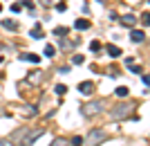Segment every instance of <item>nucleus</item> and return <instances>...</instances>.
<instances>
[{
	"label": "nucleus",
	"instance_id": "obj_1",
	"mask_svg": "<svg viewBox=\"0 0 150 146\" xmlns=\"http://www.w3.org/2000/svg\"><path fill=\"white\" fill-rule=\"evenodd\" d=\"M103 108H105V99H96V101H90L88 106H83V115H85V117H92V115L101 113Z\"/></svg>",
	"mask_w": 150,
	"mask_h": 146
},
{
	"label": "nucleus",
	"instance_id": "obj_2",
	"mask_svg": "<svg viewBox=\"0 0 150 146\" xmlns=\"http://www.w3.org/2000/svg\"><path fill=\"white\" fill-rule=\"evenodd\" d=\"M88 146H99L101 142H105V130H101V128H94L88 133Z\"/></svg>",
	"mask_w": 150,
	"mask_h": 146
},
{
	"label": "nucleus",
	"instance_id": "obj_3",
	"mask_svg": "<svg viewBox=\"0 0 150 146\" xmlns=\"http://www.w3.org/2000/svg\"><path fill=\"white\" fill-rule=\"evenodd\" d=\"M132 108L134 106H130V103H123V106H117V108H112V119H123V117H128V115L132 113Z\"/></svg>",
	"mask_w": 150,
	"mask_h": 146
},
{
	"label": "nucleus",
	"instance_id": "obj_4",
	"mask_svg": "<svg viewBox=\"0 0 150 146\" xmlns=\"http://www.w3.org/2000/svg\"><path fill=\"white\" fill-rule=\"evenodd\" d=\"M43 133H45L43 128H36V130H31V133L27 135L25 140H20V144H23V146H31V144H34V142H36V140H38V137H40Z\"/></svg>",
	"mask_w": 150,
	"mask_h": 146
},
{
	"label": "nucleus",
	"instance_id": "obj_5",
	"mask_svg": "<svg viewBox=\"0 0 150 146\" xmlns=\"http://www.w3.org/2000/svg\"><path fill=\"white\" fill-rule=\"evenodd\" d=\"M130 38H132V43H144V41H146V32H141V29H132Z\"/></svg>",
	"mask_w": 150,
	"mask_h": 146
},
{
	"label": "nucleus",
	"instance_id": "obj_6",
	"mask_svg": "<svg viewBox=\"0 0 150 146\" xmlns=\"http://www.w3.org/2000/svg\"><path fill=\"white\" fill-rule=\"evenodd\" d=\"M79 90H81L83 95H92L94 92V83L92 81H83V83H79Z\"/></svg>",
	"mask_w": 150,
	"mask_h": 146
},
{
	"label": "nucleus",
	"instance_id": "obj_7",
	"mask_svg": "<svg viewBox=\"0 0 150 146\" xmlns=\"http://www.w3.org/2000/svg\"><path fill=\"white\" fill-rule=\"evenodd\" d=\"M29 36H31V38H36V41H38V38H43V27H40V23H36V25L31 27Z\"/></svg>",
	"mask_w": 150,
	"mask_h": 146
},
{
	"label": "nucleus",
	"instance_id": "obj_8",
	"mask_svg": "<svg viewBox=\"0 0 150 146\" xmlns=\"http://www.w3.org/2000/svg\"><path fill=\"white\" fill-rule=\"evenodd\" d=\"M121 23H123L125 27H134V25H137V18H134L132 14H125L123 18H121Z\"/></svg>",
	"mask_w": 150,
	"mask_h": 146
},
{
	"label": "nucleus",
	"instance_id": "obj_9",
	"mask_svg": "<svg viewBox=\"0 0 150 146\" xmlns=\"http://www.w3.org/2000/svg\"><path fill=\"white\" fill-rule=\"evenodd\" d=\"M2 27H5V29H9V32H16V29H18V23H16V20L5 18V20H2Z\"/></svg>",
	"mask_w": 150,
	"mask_h": 146
},
{
	"label": "nucleus",
	"instance_id": "obj_10",
	"mask_svg": "<svg viewBox=\"0 0 150 146\" xmlns=\"http://www.w3.org/2000/svg\"><path fill=\"white\" fill-rule=\"evenodd\" d=\"M105 52L110 54L112 58H117V56H121V50L117 47V45H105Z\"/></svg>",
	"mask_w": 150,
	"mask_h": 146
},
{
	"label": "nucleus",
	"instance_id": "obj_11",
	"mask_svg": "<svg viewBox=\"0 0 150 146\" xmlns=\"http://www.w3.org/2000/svg\"><path fill=\"white\" fill-rule=\"evenodd\" d=\"M20 58H23V61H29V63H38V61H40L38 54H20Z\"/></svg>",
	"mask_w": 150,
	"mask_h": 146
},
{
	"label": "nucleus",
	"instance_id": "obj_12",
	"mask_svg": "<svg viewBox=\"0 0 150 146\" xmlns=\"http://www.w3.org/2000/svg\"><path fill=\"white\" fill-rule=\"evenodd\" d=\"M74 27L83 32V29H88V27H90V20H85V18H79V20L74 23Z\"/></svg>",
	"mask_w": 150,
	"mask_h": 146
},
{
	"label": "nucleus",
	"instance_id": "obj_13",
	"mask_svg": "<svg viewBox=\"0 0 150 146\" xmlns=\"http://www.w3.org/2000/svg\"><path fill=\"white\" fill-rule=\"evenodd\" d=\"M45 56H56V47H54V45H47V47H45Z\"/></svg>",
	"mask_w": 150,
	"mask_h": 146
},
{
	"label": "nucleus",
	"instance_id": "obj_14",
	"mask_svg": "<svg viewBox=\"0 0 150 146\" xmlns=\"http://www.w3.org/2000/svg\"><path fill=\"white\" fill-rule=\"evenodd\" d=\"M128 92H130V90L125 88V85H119V88H117V97H128Z\"/></svg>",
	"mask_w": 150,
	"mask_h": 146
},
{
	"label": "nucleus",
	"instance_id": "obj_15",
	"mask_svg": "<svg viewBox=\"0 0 150 146\" xmlns=\"http://www.w3.org/2000/svg\"><path fill=\"white\" fill-rule=\"evenodd\" d=\"M67 32H69L67 27H56V29H54V36H65Z\"/></svg>",
	"mask_w": 150,
	"mask_h": 146
},
{
	"label": "nucleus",
	"instance_id": "obj_16",
	"mask_svg": "<svg viewBox=\"0 0 150 146\" xmlns=\"http://www.w3.org/2000/svg\"><path fill=\"white\" fill-rule=\"evenodd\" d=\"M20 5H23V7H25V9H29V11L34 14V2H31V0H23Z\"/></svg>",
	"mask_w": 150,
	"mask_h": 146
},
{
	"label": "nucleus",
	"instance_id": "obj_17",
	"mask_svg": "<svg viewBox=\"0 0 150 146\" xmlns=\"http://www.w3.org/2000/svg\"><path fill=\"white\" fill-rule=\"evenodd\" d=\"M83 61H85V56H83V54H74V58H72V63H76V65H81Z\"/></svg>",
	"mask_w": 150,
	"mask_h": 146
},
{
	"label": "nucleus",
	"instance_id": "obj_18",
	"mask_svg": "<svg viewBox=\"0 0 150 146\" xmlns=\"http://www.w3.org/2000/svg\"><path fill=\"white\" fill-rule=\"evenodd\" d=\"M54 92H56V95H65V92H67V88H65L63 83H58L56 88H54Z\"/></svg>",
	"mask_w": 150,
	"mask_h": 146
},
{
	"label": "nucleus",
	"instance_id": "obj_19",
	"mask_svg": "<svg viewBox=\"0 0 150 146\" xmlns=\"http://www.w3.org/2000/svg\"><path fill=\"white\" fill-rule=\"evenodd\" d=\"M90 50H92V52H99L101 50V43H99V41H92V43H90Z\"/></svg>",
	"mask_w": 150,
	"mask_h": 146
},
{
	"label": "nucleus",
	"instance_id": "obj_20",
	"mask_svg": "<svg viewBox=\"0 0 150 146\" xmlns=\"http://www.w3.org/2000/svg\"><path fill=\"white\" fill-rule=\"evenodd\" d=\"M72 146H83V137H79V135L72 137Z\"/></svg>",
	"mask_w": 150,
	"mask_h": 146
},
{
	"label": "nucleus",
	"instance_id": "obj_21",
	"mask_svg": "<svg viewBox=\"0 0 150 146\" xmlns=\"http://www.w3.org/2000/svg\"><path fill=\"white\" fill-rule=\"evenodd\" d=\"M40 70H36V74H29V81H40Z\"/></svg>",
	"mask_w": 150,
	"mask_h": 146
},
{
	"label": "nucleus",
	"instance_id": "obj_22",
	"mask_svg": "<svg viewBox=\"0 0 150 146\" xmlns=\"http://www.w3.org/2000/svg\"><path fill=\"white\" fill-rule=\"evenodd\" d=\"M128 68H130V70L134 72V74H141V72H144L141 68H139V65H134V63H132V65H128Z\"/></svg>",
	"mask_w": 150,
	"mask_h": 146
},
{
	"label": "nucleus",
	"instance_id": "obj_23",
	"mask_svg": "<svg viewBox=\"0 0 150 146\" xmlns=\"http://www.w3.org/2000/svg\"><path fill=\"white\" fill-rule=\"evenodd\" d=\"M20 9H23V5H20V2H13V5H11V11H13V14H18Z\"/></svg>",
	"mask_w": 150,
	"mask_h": 146
},
{
	"label": "nucleus",
	"instance_id": "obj_24",
	"mask_svg": "<svg viewBox=\"0 0 150 146\" xmlns=\"http://www.w3.org/2000/svg\"><path fill=\"white\" fill-rule=\"evenodd\" d=\"M65 9H67V5H65V2H58V5H56V11H65Z\"/></svg>",
	"mask_w": 150,
	"mask_h": 146
},
{
	"label": "nucleus",
	"instance_id": "obj_25",
	"mask_svg": "<svg viewBox=\"0 0 150 146\" xmlns=\"http://www.w3.org/2000/svg\"><path fill=\"white\" fill-rule=\"evenodd\" d=\"M52 146H67V142H65V140H56Z\"/></svg>",
	"mask_w": 150,
	"mask_h": 146
},
{
	"label": "nucleus",
	"instance_id": "obj_26",
	"mask_svg": "<svg viewBox=\"0 0 150 146\" xmlns=\"http://www.w3.org/2000/svg\"><path fill=\"white\" fill-rule=\"evenodd\" d=\"M0 146H13V144L9 140H0Z\"/></svg>",
	"mask_w": 150,
	"mask_h": 146
},
{
	"label": "nucleus",
	"instance_id": "obj_27",
	"mask_svg": "<svg viewBox=\"0 0 150 146\" xmlns=\"http://www.w3.org/2000/svg\"><path fill=\"white\" fill-rule=\"evenodd\" d=\"M40 2H43V5H45V7H50V5H52V2H56V0H40Z\"/></svg>",
	"mask_w": 150,
	"mask_h": 146
},
{
	"label": "nucleus",
	"instance_id": "obj_28",
	"mask_svg": "<svg viewBox=\"0 0 150 146\" xmlns=\"http://www.w3.org/2000/svg\"><path fill=\"white\" fill-rule=\"evenodd\" d=\"M0 11H2V5H0Z\"/></svg>",
	"mask_w": 150,
	"mask_h": 146
}]
</instances>
